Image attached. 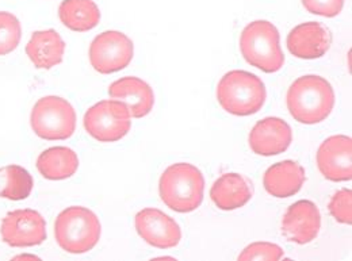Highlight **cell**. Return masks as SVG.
<instances>
[{
	"mask_svg": "<svg viewBox=\"0 0 352 261\" xmlns=\"http://www.w3.org/2000/svg\"><path fill=\"white\" fill-rule=\"evenodd\" d=\"M290 115L300 124L314 125L325 121L335 107V91L321 76L298 78L287 91Z\"/></svg>",
	"mask_w": 352,
	"mask_h": 261,
	"instance_id": "1",
	"label": "cell"
},
{
	"mask_svg": "<svg viewBox=\"0 0 352 261\" xmlns=\"http://www.w3.org/2000/svg\"><path fill=\"white\" fill-rule=\"evenodd\" d=\"M205 179L202 172L188 163H176L160 177L159 192L163 203L176 213H191L204 201Z\"/></svg>",
	"mask_w": 352,
	"mask_h": 261,
	"instance_id": "2",
	"label": "cell"
},
{
	"mask_svg": "<svg viewBox=\"0 0 352 261\" xmlns=\"http://www.w3.org/2000/svg\"><path fill=\"white\" fill-rule=\"evenodd\" d=\"M267 98L261 78L247 71H230L221 78L217 86V100L221 107L237 117L256 114Z\"/></svg>",
	"mask_w": 352,
	"mask_h": 261,
	"instance_id": "3",
	"label": "cell"
},
{
	"mask_svg": "<svg viewBox=\"0 0 352 261\" xmlns=\"http://www.w3.org/2000/svg\"><path fill=\"white\" fill-rule=\"evenodd\" d=\"M100 222L87 207L72 206L61 212L54 222V237L58 247L72 255L87 253L99 242Z\"/></svg>",
	"mask_w": 352,
	"mask_h": 261,
	"instance_id": "4",
	"label": "cell"
},
{
	"mask_svg": "<svg viewBox=\"0 0 352 261\" xmlns=\"http://www.w3.org/2000/svg\"><path fill=\"white\" fill-rule=\"evenodd\" d=\"M279 41V32L271 22L255 21L240 36V52L250 65L265 73H275L285 64Z\"/></svg>",
	"mask_w": 352,
	"mask_h": 261,
	"instance_id": "5",
	"label": "cell"
},
{
	"mask_svg": "<svg viewBox=\"0 0 352 261\" xmlns=\"http://www.w3.org/2000/svg\"><path fill=\"white\" fill-rule=\"evenodd\" d=\"M30 125L46 141L68 139L76 130V111L68 100L60 96H45L34 104Z\"/></svg>",
	"mask_w": 352,
	"mask_h": 261,
	"instance_id": "6",
	"label": "cell"
},
{
	"mask_svg": "<svg viewBox=\"0 0 352 261\" xmlns=\"http://www.w3.org/2000/svg\"><path fill=\"white\" fill-rule=\"evenodd\" d=\"M128 106L120 100H102L89 107L85 115V129L99 142L122 139L132 128Z\"/></svg>",
	"mask_w": 352,
	"mask_h": 261,
	"instance_id": "7",
	"label": "cell"
},
{
	"mask_svg": "<svg viewBox=\"0 0 352 261\" xmlns=\"http://www.w3.org/2000/svg\"><path fill=\"white\" fill-rule=\"evenodd\" d=\"M134 54L132 40L121 32H103L89 45V63L92 68L102 73L110 75L125 69Z\"/></svg>",
	"mask_w": 352,
	"mask_h": 261,
	"instance_id": "8",
	"label": "cell"
},
{
	"mask_svg": "<svg viewBox=\"0 0 352 261\" xmlns=\"http://www.w3.org/2000/svg\"><path fill=\"white\" fill-rule=\"evenodd\" d=\"M0 234L1 240L12 248L37 247L46 240V222L36 210H15L3 218Z\"/></svg>",
	"mask_w": 352,
	"mask_h": 261,
	"instance_id": "9",
	"label": "cell"
},
{
	"mask_svg": "<svg viewBox=\"0 0 352 261\" xmlns=\"http://www.w3.org/2000/svg\"><path fill=\"white\" fill-rule=\"evenodd\" d=\"M138 236L159 249L175 248L182 240V230L174 218L157 209H144L134 218Z\"/></svg>",
	"mask_w": 352,
	"mask_h": 261,
	"instance_id": "10",
	"label": "cell"
},
{
	"mask_svg": "<svg viewBox=\"0 0 352 261\" xmlns=\"http://www.w3.org/2000/svg\"><path fill=\"white\" fill-rule=\"evenodd\" d=\"M352 141L347 135H332L317 150V167L331 181H350L352 179Z\"/></svg>",
	"mask_w": 352,
	"mask_h": 261,
	"instance_id": "11",
	"label": "cell"
},
{
	"mask_svg": "<svg viewBox=\"0 0 352 261\" xmlns=\"http://www.w3.org/2000/svg\"><path fill=\"white\" fill-rule=\"evenodd\" d=\"M321 229V214L310 201H298L292 205L282 219V233L287 241L298 245L311 242Z\"/></svg>",
	"mask_w": 352,
	"mask_h": 261,
	"instance_id": "12",
	"label": "cell"
},
{
	"mask_svg": "<svg viewBox=\"0 0 352 261\" xmlns=\"http://www.w3.org/2000/svg\"><path fill=\"white\" fill-rule=\"evenodd\" d=\"M248 142L252 152L259 156H276L289 149L293 142V131L286 121L268 117L252 128Z\"/></svg>",
	"mask_w": 352,
	"mask_h": 261,
	"instance_id": "13",
	"label": "cell"
},
{
	"mask_svg": "<svg viewBox=\"0 0 352 261\" xmlns=\"http://www.w3.org/2000/svg\"><path fill=\"white\" fill-rule=\"evenodd\" d=\"M289 52L304 60H314L325 56L332 45V34L320 22H307L296 26L287 36Z\"/></svg>",
	"mask_w": 352,
	"mask_h": 261,
	"instance_id": "14",
	"label": "cell"
},
{
	"mask_svg": "<svg viewBox=\"0 0 352 261\" xmlns=\"http://www.w3.org/2000/svg\"><path fill=\"white\" fill-rule=\"evenodd\" d=\"M109 95L128 106L133 118L146 117L155 104V93L151 86L134 76L122 78L109 87Z\"/></svg>",
	"mask_w": 352,
	"mask_h": 261,
	"instance_id": "15",
	"label": "cell"
},
{
	"mask_svg": "<svg viewBox=\"0 0 352 261\" xmlns=\"http://www.w3.org/2000/svg\"><path fill=\"white\" fill-rule=\"evenodd\" d=\"M254 195L251 181L243 174H225L220 176L210 188L213 203L223 212H232L245 206Z\"/></svg>",
	"mask_w": 352,
	"mask_h": 261,
	"instance_id": "16",
	"label": "cell"
},
{
	"mask_svg": "<svg viewBox=\"0 0 352 261\" xmlns=\"http://www.w3.org/2000/svg\"><path fill=\"white\" fill-rule=\"evenodd\" d=\"M305 170L296 161L285 160L271 166L263 176L265 191L275 198H290L301 191Z\"/></svg>",
	"mask_w": 352,
	"mask_h": 261,
	"instance_id": "17",
	"label": "cell"
},
{
	"mask_svg": "<svg viewBox=\"0 0 352 261\" xmlns=\"http://www.w3.org/2000/svg\"><path fill=\"white\" fill-rule=\"evenodd\" d=\"M65 53V43L61 36L53 30L34 32L26 45V54L37 69H52L61 64Z\"/></svg>",
	"mask_w": 352,
	"mask_h": 261,
	"instance_id": "18",
	"label": "cell"
},
{
	"mask_svg": "<svg viewBox=\"0 0 352 261\" xmlns=\"http://www.w3.org/2000/svg\"><path fill=\"white\" fill-rule=\"evenodd\" d=\"M37 170L47 180H65L79 168L78 155L65 146L46 149L37 159Z\"/></svg>",
	"mask_w": 352,
	"mask_h": 261,
	"instance_id": "19",
	"label": "cell"
},
{
	"mask_svg": "<svg viewBox=\"0 0 352 261\" xmlns=\"http://www.w3.org/2000/svg\"><path fill=\"white\" fill-rule=\"evenodd\" d=\"M58 18L69 30L85 33L98 26L100 11L92 0H64L58 7Z\"/></svg>",
	"mask_w": 352,
	"mask_h": 261,
	"instance_id": "20",
	"label": "cell"
},
{
	"mask_svg": "<svg viewBox=\"0 0 352 261\" xmlns=\"http://www.w3.org/2000/svg\"><path fill=\"white\" fill-rule=\"evenodd\" d=\"M33 177L19 166L0 168V198L10 201H23L33 191Z\"/></svg>",
	"mask_w": 352,
	"mask_h": 261,
	"instance_id": "21",
	"label": "cell"
},
{
	"mask_svg": "<svg viewBox=\"0 0 352 261\" xmlns=\"http://www.w3.org/2000/svg\"><path fill=\"white\" fill-rule=\"evenodd\" d=\"M22 37L19 19L7 11H0V56L14 52Z\"/></svg>",
	"mask_w": 352,
	"mask_h": 261,
	"instance_id": "22",
	"label": "cell"
},
{
	"mask_svg": "<svg viewBox=\"0 0 352 261\" xmlns=\"http://www.w3.org/2000/svg\"><path fill=\"white\" fill-rule=\"evenodd\" d=\"M328 210L331 216L335 218L338 222L344 225H351L352 222V192L349 188H343L338 191L329 205Z\"/></svg>",
	"mask_w": 352,
	"mask_h": 261,
	"instance_id": "23",
	"label": "cell"
},
{
	"mask_svg": "<svg viewBox=\"0 0 352 261\" xmlns=\"http://www.w3.org/2000/svg\"><path fill=\"white\" fill-rule=\"evenodd\" d=\"M283 258V249L271 242H254L247 247L239 256V260H280Z\"/></svg>",
	"mask_w": 352,
	"mask_h": 261,
	"instance_id": "24",
	"label": "cell"
},
{
	"mask_svg": "<svg viewBox=\"0 0 352 261\" xmlns=\"http://www.w3.org/2000/svg\"><path fill=\"white\" fill-rule=\"evenodd\" d=\"M310 14L333 18L343 10L344 0H301Z\"/></svg>",
	"mask_w": 352,
	"mask_h": 261,
	"instance_id": "25",
	"label": "cell"
}]
</instances>
